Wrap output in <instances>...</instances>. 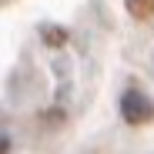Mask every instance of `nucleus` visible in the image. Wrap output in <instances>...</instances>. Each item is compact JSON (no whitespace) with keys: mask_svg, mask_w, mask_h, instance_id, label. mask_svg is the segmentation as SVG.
Masks as SVG:
<instances>
[{"mask_svg":"<svg viewBox=\"0 0 154 154\" xmlns=\"http://www.w3.org/2000/svg\"><path fill=\"white\" fill-rule=\"evenodd\" d=\"M121 114H124L127 124H144V121L154 117V104H151L141 91H127V94L121 97Z\"/></svg>","mask_w":154,"mask_h":154,"instance_id":"f257e3e1","label":"nucleus"},{"mask_svg":"<svg viewBox=\"0 0 154 154\" xmlns=\"http://www.w3.org/2000/svg\"><path fill=\"white\" fill-rule=\"evenodd\" d=\"M127 10L137 20H147V17H154V0H127Z\"/></svg>","mask_w":154,"mask_h":154,"instance_id":"f03ea898","label":"nucleus"},{"mask_svg":"<svg viewBox=\"0 0 154 154\" xmlns=\"http://www.w3.org/2000/svg\"><path fill=\"white\" fill-rule=\"evenodd\" d=\"M44 37H47V44H50V47H60V44L67 40V30H60V27H47V30H44Z\"/></svg>","mask_w":154,"mask_h":154,"instance_id":"7ed1b4c3","label":"nucleus"},{"mask_svg":"<svg viewBox=\"0 0 154 154\" xmlns=\"http://www.w3.org/2000/svg\"><path fill=\"white\" fill-rule=\"evenodd\" d=\"M7 151H10V141H7V137H0V154H7Z\"/></svg>","mask_w":154,"mask_h":154,"instance_id":"20e7f679","label":"nucleus"}]
</instances>
